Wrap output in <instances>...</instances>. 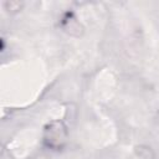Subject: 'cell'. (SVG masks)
<instances>
[{
  "mask_svg": "<svg viewBox=\"0 0 159 159\" xmlns=\"http://www.w3.org/2000/svg\"><path fill=\"white\" fill-rule=\"evenodd\" d=\"M132 159H155V155L149 147L139 145V147H135Z\"/></svg>",
  "mask_w": 159,
  "mask_h": 159,
  "instance_id": "7a4b0ae2",
  "label": "cell"
},
{
  "mask_svg": "<svg viewBox=\"0 0 159 159\" xmlns=\"http://www.w3.org/2000/svg\"><path fill=\"white\" fill-rule=\"evenodd\" d=\"M67 129L62 122H51L46 125L43 133V142L51 149H60L66 143Z\"/></svg>",
  "mask_w": 159,
  "mask_h": 159,
  "instance_id": "6da1fadb",
  "label": "cell"
}]
</instances>
